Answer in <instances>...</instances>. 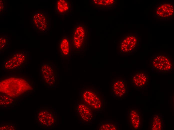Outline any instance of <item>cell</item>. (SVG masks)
<instances>
[{
    "label": "cell",
    "instance_id": "obj_1",
    "mask_svg": "<svg viewBox=\"0 0 174 130\" xmlns=\"http://www.w3.org/2000/svg\"><path fill=\"white\" fill-rule=\"evenodd\" d=\"M35 90L34 81L26 75H4L0 78V93L12 98L21 99Z\"/></svg>",
    "mask_w": 174,
    "mask_h": 130
},
{
    "label": "cell",
    "instance_id": "obj_2",
    "mask_svg": "<svg viewBox=\"0 0 174 130\" xmlns=\"http://www.w3.org/2000/svg\"><path fill=\"white\" fill-rule=\"evenodd\" d=\"M29 52L22 50L13 52L2 62V68L5 72H14L24 68L28 64Z\"/></svg>",
    "mask_w": 174,
    "mask_h": 130
},
{
    "label": "cell",
    "instance_id": "obj_3",
    "mask_svg": "<svg viewBox=\"0 0 174 130\" xmlns=\"http://www.w3.org/2000/svg\"><path fill=\"white\" fill-rule=\"evenodd\" d=\"M172 56L167 53H156L151 57L149 66L152 72L157 73L171 72L174 69Z\"/></svg>",
    "mask_w": 174,
    "mask_h": 130
},
{
    "label": "cell",
    "instance_id": "obj_4",
    "mask_svg": "<svg viewBox=\"0 0 174 130\" xmlns=\"http://www.w3.org/2000/svg\"><path fill=\"white\" fill-rule=\"evenodd\" d=\"M88 30L83 23H77L71 31V40L73 51L78 53L85 51L88 44Z\"/></svg>",
    "mask_w": 174,
    "mask_h": 130
},
{
    "label": "cell",
    "instance_id": "obj_5",
    "mask_svg": "<svg viewBox=\"0 0 174 130\" xmlns=\"http://www.w3.org/2000/svg\"><path fill=\"white\" fill-rule=\"evenodd\" d=\"M80 95L83 102L94 110H100L103 109L104 105V98L100 92L94 87L83 88L80 90Z\"/></svg>",
    "mask_w": 174,
    "mask_h": 130
},
{
    "label": "cell",
    "instance_id": "obj_6",
    "mask_svg": "<svg viewBox=\"0 0 174 130\" xmlns=\"http://www.w3.org/2000/svg\"><path fill=\"white\" fill-rule=\"evenodd\" d=\"M140 37L136 32L125 34L120 41V54L126 55L136 52L140 47Z\"/></svg>",
    "mask_w": 174,
    "mask_h": 130
},
{
    "label": "cell",
    "instance_id": "obj_7",
    "mask_svg": "<svg viewBox=\"0 0 174 130\" xmlns=\"http://www.w3.org/2000/svg\"><path fill=\"white\" fill-rule=\"evenodd\" d=\"M39 75L41 80L46 86L54 88L56 84L57 72L54 63L51 61L44 62L40 66Z\"/></svg>",
    "mask_w": 174,
    "mask_h": 130
},
{
    "label": "cell",
    "instance_id": "obj_8",
    "mask_svg": "<svg viewBox=\"0 0 174 130\" xmlns=\"http://www.w3.org/2000/svg\"><path fill=\"white\" fill-rule=\"evenodd\" d=\"M35 120L39 126L42 128H53L57 124V114L52 109L42 108L37 111Z\"/></svg>",
    "mask_w": 174,
    "mask_h": 130
},
{
    "label": "cell",
    "instance_id": "obj_9",
    "mask_svg": "<svg viewBox=\"0 0 174 130\" xmlns=\"http://www.w3.org/2000/svg\"><path fill=\"white\" fill-rule=\"evenodd\" d=\"M31 21L32 28L36 32L46 33L49 30V16L44 10L38 9L34 12L31 16Z\"/></svg>",
    "mask_w": 174,
    "mask_h": 130
},
{
    "label": "cell",
    "instance_id": "obj_10",
    "mask_svg": "<svg viewBox=\"0 0 174 130\" xmlns=\"http://www.w3.org/2000/svg\"><path fill=\"white\" fill-rule=\"evenodd\" d=\"M174 4L172 1H164L156 4L153 10V16L162 21L171 20L174 17Z\"/></svg>",
    "mask_w": 174,
    "mask_h": 130
},
{
    "label": "cell",
    "instance_id": "obj_11",
    "mask_svg": "<svg viewBox=\"0 0 174 130\" xmlns=\"http://www.w3.org/2000/svg\"><path fill=\"white\" fill-rule=\"evenodd\" d=\"M112 96L116 98H123L128 93V87L127 81L123 78H114L112 80L110 87Z\"/></svg>",
    "mask_w": 174,
    "mask_h": 130
},
{
    "label": "cell",
    "instance_id": "obj_12",
    "mask_svg": "<svg viewBox=\"0 0 174 130\" xmlns=\"http://www.w3.org/2000/svg\"><path fill=\"white\" fill-rule=\"evenodd\" d=\"M131 81L132 86L136 90L145 89L149 85L150 76L146 71H137L131 75Z\"/></svg>",
    "mask_w": 174,
    "mask_h": 130
},
{
    "label": "cell",
    "instance_id": "obj_13",
    "mask_svg": "<svg viewBox=\"0 0 174 130\" xmlns=\"http://www.w3.org/2000/svg\"><path fill=\"white\" fill-rule=\"evenodd\" d=\"M76 112L77 115L82 121L90 123L94 117V110L82 102L76 107Z\"/></svg>",
    "mask_w": 174,
    "mask_h": 130
},
{
    "label": "cell",
    "instance_id": "obj_14",
    "mask_svg": "<svg viewBox=\"0 0 174 130\" xmlns=\"http://www.w3.org/2000/svg\"><path fill=\"white\" fill-rule=\"evenodd\" d=\"M137 108L130 109L127 116L128 126L133 130H139L141 126V114Z\"/></svg>",
    "mask_w": 174,
    "mask_h": 130
},
{
    "label": "cell",
    "instance_id": "obj_15",
    "mask_svg": "<svg viewBox=\"0 0 174 130\" xmlns=\"http://www.w3.org/2000/svg\"><path fill=\"white\" fill-rule=\"evenodd\" d=\"M73 2L68 0H59L55 3L56 14L60 16L68 15L72 12Z\"/></svg>",
    "mask_w": 174,
    "mask_h": 130
},
{
    "label": "cell",
    "instance_id": "obj_16",
    "mask_svg": "<svg viewBox=\"0 0 174 130\" xmlns=\"http://www.w3.org/2000/svg\"><path fill=\"white\" fill-rule=\"evenodd\" d=\"M59 50L61 57H68L71 52L70 41L68 36L64 35L60 40L58 44Z\"/></svg>",
    "mask_w": 174,
    "mask_h": 130
},
{
    "label": "cell",
    "instance_id": "obj_17",
    "mask_svg": "<svg viewBox=\"0 0 174 130\" xmlns=\"http://www.w3.org/2000/svg\"><path fill=\"white\" fill-rule=\"evenodd\" d=\"M152 130H162L164 127V117L161 114L155 113L152 115L151 120Z\"/></svg>",
    "mask_w": 174,
    "mask_h": 130
},
{
    "label": "cell",
    "instance_id": "obj_18",
    "mask_svg": "<svg viewBox=\"0 0 174 130\" xmlns=\"http://www.w3.org/2000/svg\"><path fill=\"white\" fill-rule=\"evenodd\" d=\"M20 100V99L14 98L2 93H0V106L2 107H12Z\"/></svg>",
    "mask_w": 174,
    "mask_h": 130
},
{
    "label": "cell",
    "instance_id": "obj_19",
    "mask_svg": "<svg viewBox=\"0 0 174 130\" xmlns=\"http://www.w3.org/2000/svg\"><path fill=\"white\" fill-rule=\"evenodd\" d=\"M118 124L112 121L101 122L99 124L98 130H119Z\"/></svg>",
    "mask_w": 174,
    "mask_h": 130
},
{
    "label": "cell",
    "instance_id": "obj_20",
    "mask_svg": "<svg viewBox=\"0 0 174 130\" xmlns=\"http://www.w3.org/2000/svg\"><path fill=\"white\" fill-rule=\"evenodd\" d=\"M116 2L114 0H94L92 1V4L95 8L103 7L114 5Z\"/></svg>",
    "mask_w": 174,
    "mask_h": 130
},
{
    "label": "cell",
    "instance_id": "obj_21",
    "mask_svg": "<svg viewBox=\"0 0 174 130\" xmlns=\"http://www.w3.org/2000/svg\"><path fill=\"white\" fill-rule=\"evenodd\" d=\"M9 40L8 36L0 35V52L4 51L7 48L9 44Z\"/></svg>",
    "mask_w": 174,
    "mask_h": 130
},
{
    "label": "cell",
    "instance_id": "obj_22",
    "mask_svg": "<svg viewBox=\"0 0 174 130\" xmlns=\"http://www.w3.org/2000/svg\"><path fill=\"white\" fill-rule=\"evenodd\" d=\"M17 127L15 124L9 122L2 123L0 126V130H16Z\"/></svg>",
    "mask_w": 174,
    "mask_h": 130
},
{
    "label": "cell",
    "instance_id": "obj_23",
    "mask_svg": "<svg viewBox=\"0 0 174 130\" xmlns=\"http://www.w3.org/2000/svg\"><path fill=\"white\" fill-rule=\"evenodd\" d=\"M5 1L4 0H0V14H2L5 11Z\"/></svg>",
    "mask_w": 174,
    "mask_h": 130
}]
</instances>
